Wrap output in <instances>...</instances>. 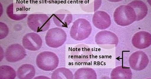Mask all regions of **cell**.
Segmentation results:
<instances>
[{"mask_svg": "<svg viewBox=\"0 0 151 79\" xmlns=\"http://www.w3.org/2000/svg\"><path fill=\"white\" fill-rule=\"evenodd\" d=\"M92 31V27L90 23L85 19L79 18L73 23L70 33L73 39L81 41L87 38Z\"/></svg>", "mask_w": 151, "mask_h": 79, "instance_id": "obj_1", "label": "cell"}, {"mask_svg": "<svg viewBox=\"0 0 151 79\" xmlns=\"http://www.w3.org/2000/svg\"><path fill=\"white\" fill-rule=\"evenodd\" d=\"M114 20L117 24L122 26L129 25L136 21L135 12L128 5H121L118 7L113 14Z\"/></svg>", "mask_w": 151, "mask_h": 79, "instance_id": "obj_2", "label": "cell"}, {"mask_svg": "<svg viewBox=\"0 0 151 79\" xmlns=\"http://www.w3.org/2000/svg\"><path fill=\"white\" fill-rule=\"evenodd\" d=\"M36 64L38 68L45 71L54 70L58 66L59 58L55 53L50 51H44L40 53L36 58Z\"/></svg>", "mask_w": 151, "mask_h": 79, "instance_id": "obj_3", "label": "cell"}, {"mask_svg": "<svg viewBox=\"0 0 151 79\" xmlns=\"http://www.w3.org/2000/svg\"><path fill=\"white\" fill-rule=\"evenodd\" d=\"M27 22L29 28L37 33L47 31L50 25V17L45 14H32L28 16Z\"/></svg>", "mask_w": 151, "mask_h": 79, "instance_id": "obj_4", "label": "cell"}, {"mask_svg": "<svg viewBox=\"0 0 151 79\" xmlns=\"http://www.w3.org/2000/svg\"><path fill=\"white\" fill-rule=\"evenodd\" d=\"M67 35L65 31L59 27H55L49 30L45 36L46 45L49 47L56 48L60 47L65 43Z\"/></svg>", "mask_w": 151, "mask_h": 79, "instance_id": "obj_5", "label": "cell"}, {"mask_svg": "<svg viewBox=\"0 0 151 79\" xmlns=\"http://www.w3.org/2000/svg\"><path fill=\"white\" fill-rule=\"evenodd\" d=\"M95 40L99 46L106 49L114 48L119 41V38L115 34L106 30L99 32L95 36Z\"/></svg>", "mask_w": 151, "mask_h": 79, "instance_id": "obj_6", "label": "cell"}, {"mask_svg": "<svg viewBox=\"0 0 151 79\" xmlns=\"http://www.w3.org/2000/svg\"><path fill=\"white\" fill-rule=\"evenodd\" d=\"M149 60L147 55L141 51H138L132 53L129 59L130 68L136 71L143 70L147 67Z\"/></svg>", "mask_w": 151, "mask_h": 79, "instance_id": "obj_7", "label": "cell"}, {"mask_svg": "<svg viewBox=\"0 0 151 79\" xmlns=\"http://www.w3.org/2000/svg\"><path fill=\"white\" fill-rule=\"evenodd\" d=\"M92 52L89 46L80 44L75 46L71 53V57L74 61L80 63H86L91 58Z\"/></svg>", "mask_w": 151, "mask_h": 79, "instance_id": "obj_8", "label": "cell"}, {"mask_svg": "<svg viewBox=\"0 0 151 79\" xmlns=\"http://www.w3.org/2000/svg\"><path fill=\"white\" fill-rule=\"evenodd\" d=\"M26 51L24 48L19 44L9 46L7 48L4 55L7 61L13 63L18 62L26 56Z\"/></svg>", "mask_w": 151, "mask_h": 79, "instance_id": "obj_9", "label": "cell"}, {"mask_svg": "<svg viewBox=\"0 0 151 79\" xmlns=\"http://www.w3.org/2000/svg\"><path fill=\"white\" fill-rule=\"evenodd\" d=\"M42 43L40 36L35 32L26 34L22 40L24 47L30 51H36L39 50L42 47Z\"/></svg>", "mask_w": 151, "mask_h": 79, "instance_id": "obj_10", "label": "cell"}, {"mask_svg": "<svg viewBox=\"0 0 151 79\" xmlns=\"http://www.w3.org/2000/svg\"><path fill=\"white\" fill-rule=\"evenodd\" d=\"M6 13L9 18L17 21L22 20L27 16V12L25 6L17 2L9 4L7 8Z\"/></svg>", "mask_w": 151, "mask_h": 79, "instance_id": "obj_11", "label": "cell"}, {"mask_svg": "<svg viewBox=\"0 0 151 79\" xmlns=\"http://www.w3.org/2000/svg\"><path fill=\"white\" fill-rule=\"evenodd\" d=\"M92 22L94 26L101 30L107 29L111 24L110 15L106 12L101 11H97L94 13Z\"/></svg>", "mask_w": 151, "mask_h": 79, "instance_id": "obj_12", "label": "cell"}, {"mask_svg": "<svg viewBox=\"0 0 151 79\" xmlns=\"http://www.w3.org/2000/svg\"><path fill=\"white\" fill-rule=\"evenodd\" d=\"M132 43L135 48L143 49L151 45V34L145 31L137 32L133 37Z\"/></svg>", "mask_w": 151, "mask_h": 79, "instance_id": "obj_13", "label": "cell"}, {"mask_svg": "<svg viewBox=\"0 0 151 79\" xmlns=\"http://www.w3.org/2000/svg\"><path fill=\"white\" fill-rule=\"evenodd\" d=\"M53 20L57 26L60 27H67L71 23L73 16L68 10H61L54 14Z\"/></svg>", "mask_w": 151, "mask_h": 79, "instance_id": "obj_14", "label": "cell"}, {"mask_svg": "<svg viewBox=\"0 0 151 79\" xmlns=\"http://www.w3.org/2000/svg\"><path fill=\"white\" fill-rule=\"evenodd\" d=\"M127 5L132 7L134 10L136 15V21L142 20L147 14V7L142 1H134L127 4Z\"/></svg>", "mask_w": 151, "mask_h": 79, "instance_id": "obj_15", "label": "cell"}, {"mask_svg": "<svg viewBox=\"0 0 151 79\" xmlns=\"http://www.w3.org/2000/svg\"><path fill=\"white\" fill-rule=\"evenodd\" d=\"M110 76L111 79H132L133 74L129 67L120 66L112 70Z\"/></svg>", "mask_w": 151, "mask_h": 79, "instance_id": "obj_16", "label": "cell"}, {"mask_svg": "<svg viewBox=\"0 0 151 79\" xmlns=\"http://www.w3.org/2000/svg\"><path fill=\"white\" fill-rule=\"evenodd\" d=\"M17 73L19 79H32L35 76L36 70L32 65L25 64L18 68Z\"/></svg>", "mask_w": 151, "mask_h": 79, "instance_id": "obj_17", "label": "cell"}, {"mask_svg": "<svg viewBox=\"0 0 151 79\" xmlns=\"http://www.w3.org/2000/svg\"><path fill=\"white\" fill-rule=\"evenodd\" d=\"M74 76V79H97L95 71L89 68H79L75 72Z\"/></svg>", "mask_w": 151, "mask_h": 79, "instance_id": "obj_18", "label": "cell"}, {"mask_svg": "<svg viewBox=\"0 0 151 79\" xmlns=\"http://www.w3.org/2000/svg\"><path fill=\"white\" fill-rule=\"evenodd\" d=\"M51 79H74V75L70 70L64 67L58 68L52 73Z\"/></svg>", "mask_w": 151, "mask_h": 79, "instance_id": "obj_19", "label": "cell"}, {"mask_svg": "<svg viewBox=\"0 0 151 79\" xmlns=\"http://www.w3.org/2000/svg\"><path fill=\"white\" fill-rule=\"evenodd\" d=\"M17 73L11 67L2 65L0 67V79H15Z\"/></svg>", "mask_w": 151, "mask_h": 79, "instance_id": "obj_20", "label": "cell"}, {"mask_svg": "<svg viewBox=\"0 0 151 79\" xmlns=\"http://www.w3.org/2000/svg\"><path fill=\"white\" fill-rule=\"evenodd\" d=\"M0 39L5 38L8 36L9 31L8 28L6 25L3 22H0Z\"/></svg>", "mask_w": 151, "mask_h": 79, "instance_id": "obj_21", "label": "cell"}, {"mask_svg": "<svg viewBox=\"0 0 151 79\" xmlns=\"http://www.w3.org/2000/svg\"><path fill=\"white\" fill-rule=\"evenodd\" d=\"M33 79H51L49 77L44 76L40 75L35 77Z\"/></svg>", "mask_w": 151, "mask_h": 79, "instance_id": "obj_22", "label": "cell"}, {"mask_svg": "<svg viewBox=\"0 0 151 79\" xmlns=\"http://www.w3.org/2000/svg\"></svg>", "mask_w": 151, "mask_h": 79, "instance_id": "obj_23", "label": "cell"}, {"mask_svg": "<svg viewBox=\"0 0 151 79\" xmlns=\"http://www.w3.org/2000/svg\"></svg>", "mask_w": 151, "mask_h": 79, "instance_id": "obj_24", "label": "cell"}]
</instances>
